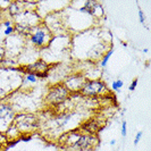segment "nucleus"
Returning a JSON list of instances; mask_svg holds the SVG:
<instances>
[{
  "mask_svg": "<svg viewBox=\"0 0 151 151\" xmlns=\"http://www.w3.org/2000/svg\"><path fill=\"white\" fill-rule=\"evenodd\" d=\"M27 37H29L31 45L38 49L48 48V45H50L53 38L51 31L49 30L43 23H40L39 25L32 27L30 32L27 33Z\"/></svg>",
  "mask_w": 151,
  "mask_h": 151,
  "instance_id": "obj_1",
  "label": "nucleus"
},
{
  "mask_svg": "<svg viewBox=\"0 0 151 151\" xmlns=\"http://www.w3.org/2000/svg\"><path fill=\"white\" fill-rule=\"evenodd\" d=\"M13 125L19 131V133H30L38 129L39 118L35 114L22 113L16 115Z\"/></svg>",
  "mask_w": 151,
  "mask_h": 151,
  "instance_id": "obj_2",
  "label": "nucleus"
},
{
  "mask_svg": "<svg viewBox=\"0 0 151 151\" xmlns=\"http://www.w3.org/2000/svg\"><path fill=\"white\" fill-rule=\"evenodd\" d=\"M69 94H70L69 91L65 88L64 84L57 83L49 88L45 100L50 106H59L67 100Z\"/></svg>",
  "mask_w": 151,
  "mask_h": 151,
  "instance_id": "obj_3",
  "label": "nucleus"
},
{
  "mask_svg": "<svg viewBox=\"0 0 151 151\" xmlns=\"http://www.w3.org/2000/svg\"><path fill=\"white\" fill-rule=\"evenodd\" d=\"M108 92L106 83L102 80H86V82L84 83L83 88L81 89L80 93L83 94L84 97H99V96H104Z\"/></svg>",
  "mask_w": 151,
  "mask_h": 151,
  "instance_id": "obj_4",
  "label": "nucleus"
},
{
  "mask_svg": "<svg viewBox=\"0 0 151 151\" xmlns=\"http://www.w3.org/2000/svg\"><path fill=\"white\" fill-rule=\"evenodd\" d=\"M15 109L7 102L0 101V132H6L15 118Z\"/></svg>",
  "mask_w": 151,
  "mask_h": 151,
  "instance_id": "obj_5",
  "label": "nucleus"
},
{
  "mask_svg": "<svg viewBox=\"0 0 151 151\" xmlns=\"http://www.w3.org/2000/svg\"><path fill=\"white\" fill-rule=\"evenodd\" d=\"M86 77L83 74L80 73H75V74H70L65 77L64 80V85L65 88L70 92H80L81 89L83 88L84 83L86 82Z\"/></svg>",
  "mask_w": 151,
  "mask_h": 151,
  "instance_id": "obj_6",
  "label": "nucleus"
},
{
  "mask_svg": "<svg viewBox=\"0 0 151 151\" xmlns=\"http://www.w3.org/2000/svg\"><path fill=\"white\" fill-rule=\"evenodd\" d=\"M51 68L50 64L47 63L45 59H38L34 63H31V64H27L24 69L26 70V73H34L38 77H48V72L49 69Z\"/></svg>",
  "mask_w": 151,
  "mask_h": 151,
  "instance_id": "obj_7",
  "label": "nucleus"
},
{
  "mask_svg": "<svg viewBox=\"0 0 151 151\" xmlns=\"http://www.w3.org/2000/svg\"><path fill=\"white\" fill-rule=\"evenodd\" d=\"M98 137L96 135H92V134H86V133H82L80 137L77 139L74 145H73V149H78V150H86L91 151L97 144H98Z\"/></svg>",
  "mask_w": 151,
  "mask_h": 151,
  "instance_id": "obj_8",
  "label": "nucleus"
},
{
  "mask_svg": "<svg viewBox=\"0 0 151 151\" xmlns=\"http://www.w3.org/2000/svg\"><path fill=\"white\" fill-rule=\"evenodd\" d=\"M83 7L86 12L88 15L91 17H96V18H102L105 16V10L104 7L101 6V4L99 1L94 0H86L83 2Z\"/></svg>",
  "mask_w": 151,
  "mask_h": 151,
  "instance_id": "obj_9",
  "label": "nucleus"
},
{
  "mask_svg": "<svg viewBox=\"0 0 151 151\" xmlns=\"http://www.w3.org/2000/svg\"><path fill=\"white\" fill-rule=\"evenodd\" d=\"M72 119H73V113H63L53 119V123L56 125V129H61L66 127Z\"/></svg>",
  "mask_w": 151,
  "mask_h": 151,
  "instance_id": "obj_10",
  "label": "nucleus"
},
{
  "mask_svg": "<svg viewBox=\"0 0 151 151\" xmlns=\"http://www.w3.org/2000/svg\"><path fill=\"white\" fill-rule=\"evenodd\" d=\"M100 129V124L98 123L97 119H89L84 123L82 125V131L86 132V134H92V135H96L99 132Z\"/></svg>",
  "mask_w": 151,
  "mask_h": 151,
  "instance_id": "obj_11",
  "label": "nucleus"
},
{
  "mask_svg": "<svg viewBox=\"0 0 151 151\" xmlns=\"http://www.w3.org/2000/svg\"><path fill=\"white\" fill-rule=\"evenodd\" d=\"M8 10H9L10 15L16 17L19 14H22L23 12H25L24 10V2H10Z\"/></svg>",
  "mask_w": 151,
  "mask_h": 151,
  "instance_id": "obj_12",
  "label": "nucleus"
},
{
  "mask_svg": "<svg viewBox=\"0 0 151 151\" xmlns=\"http://www.w3.org/2000/svg\"><path fill=\"white\" fill-rule=\"evenodd\" d=\"M114 52V48H110L109 50H107L106 53L101 57V61H100V66L101 67H106L107 65H108V61L110 59V57H111V55Z\"/></svg>",
  "mask_w": 151,
  "mask_h": 151,
  "instance_id": "obj_13",
  "label": "nucleus"
},
{
  "mask_svg": "<svg viewBox=\"0 0 151 151\" xmlns=\"http://www.w3.org/2000/svg\"><path fill=\"white\" fill-rule=\"evenodd\" d=\"M38 76L35 75L34 73H26L25 74V77L23 80V82L25 83H29V84H35L38 82Z\"/></svg>",
  "mask_w": 151,
  "mask_h": 151,
  "instance_id": "obj_14",
  "label": "nucleus"
},
{
  "mask_svg": "<svg viewBox=\"0 0 151 151\" xmlns=\"http://www.w3.org/2000/svg\"><path fill=\"white\" fill-rule=\"evenodd\" d=\"M123 86H124V82H123L122 80H116V81H114L113 84H111V89H113L115 92H119Z\"/></svg>",
  "mask_w": 151,
  "mask_h": 151,
  "instance_id": "obj_15",
  "label": "nucleus"
},
{
  "mask_svg": "<svg viewBox=\"0 0 151 151\" xmlns=\"http://www.w3.org/2000/svg\"><path fill=\"white\" fill-rule=\"evenodd\" d=\"M15 32V26H8V27H4V35L5 37H10L13 35Z\"/></svg>",
  "mask_w": 151,
  "mask_h": 151,
  "instance_id": "obj_16",
  "label": "nucleus"
},
{
  "mask_svg": "<svg viewBox=\"0 0 151 151\" xmlns=\"http://www.w3.org/2000/svg\"><path fill=\"white\" fill-rule=\"evenodd\" d=\"M121 134L123 137H125L127 134V123L124 121L122 123V129H121Z\"/></svg>",
  "mask_w": 151,
  "mask_h": 151,
  "instance_id": "obj_17",
  "label": "nucleus"
},
{
  "mask_svg": "<svg viewBox=\"0 0 151 151\" xmlns=\"http://www.w3.org/2000/svg\"><path fill=\"white\" fill-rule=\"evenodd\" d=\"M6 58V49L4 45H0V64L5 60Z\"/></svg>",
  "mask_w": 151,
  "mask_h": 151,
  "instance_id": "obj_18",
  "label": "nucleus"
},
{
  "mask_svg": "<svg viewBox=\"0 0 151 151\" xmlns=\"http://www.w3.org/2000/svg\"><path fill=\"white\" fill-rule=\"evenodd\" d=\"M142 135H143V132H142V131H139V132L136 133L135 139H134V144H135V145H137V144L140 143V141H141V139H142Z\"/></svg>",
  "mask_w": 151,
  "mask_h": 151,
  "instance_id": "obj_19",
  "label": "nucleus"
},
{
  "mask_svg": "<svg viewBox=\"0 0 151 151\" xmlns=\"http://www.w3.org/2000/svg\"><path fill=\"white\" fill-rule=\"evenodd\" d=\"M139 21L141 24H145V15L142 9H139Z\"/></svg>",
  "mask_w": 151,
  "mask_h": 151,
  "instance_id": "obj_20",
  "label": "nucleus"
},
{
  "mask_svg": "<svg viewBox=\"0 0 151 151\" xmlns=\"http://www.w3.org/2000/svg\"><path fill=\"white\" fill-rule=\"evenodd\" d=\"M136 85H137V77H135L133 81H132V83L129 84V91H131V92H133V91L135 90Z\"/></svg>",
  "mask_w": 151,
  "mask_h": 151,
  "instance_id": "obj_21",
  "label": "nucleus"
},
{
  "mask_svg": "<svg viewBox=\"0 0 151 151\" xmlns=\"http://www.w3.org/2000/svg\"><path fill=\"white\" fill-rule=\"evenodd\" d=\"M26 137H24V136L22 135V137H21V141H24V142H27V141H30L31 139H32V136L30 135H25Z\"/></svg>",
  "mask_w": 151,
  "mask_h": 151,
  "instance_id": "obj_22",
  "label": "nucleus"
},
{
  "mask_svg": "<svg viewBox=\"0 0 151 151\" xmlns=\"http://www.w3.org/2000/svg\"><path fill=\"white\" fill-rule=\"evenodd\" d=\"M12 25H13V24H12V21H9V19L4 22V27H8V26H12Z\"/></svg>",
  "mask_w": 151,
  "mask_h": 151,
  "instance_id": "obj_23",
  "label": "nucleus"
},
{
  "mask_svg": "<svg viewBox=\"0 0 151 151\" xmlns=\"http://www.w3.org/2000/svg\"><path fill=\"white\" fill-rule=\"evenodd\" d=\"M64 151H86V150H78V149H73V148H65Z\"/></svg>",
  "mask_w": 151,
  "mask_h": 151,
  "instance_id": "obj_24",
  "label": "nucleus"
},
{
  "mask_svg": "<svg viewBox=\"0 0 151 151\" xmlns=\"http://www.w3.org/2000/svg\"><path fill=\"white\" fill-rule=\"evenodd\" d=\"M116 144V140L113 139V140H110V145H115Z\"/></svg>",
  "mask_w": 151,
  "mask_h": 151,
  "instance_id": "obj_25",
  "label": "nucleus"
},
{
  "mask_svg": "<svg viewBox=\"0 0 151 151\" xmlns=\"http://www.w3.org/2000/svg\"><path fill=\"white\" fill-rule=\"evenodd\" d=\"M148 51H149V49H148V48H144V49H143V52L147 53V52H148Z\"/></svg>",
  "mask_w": 151,
  "mask_h": 151,
  "instance_id": "obj_26",
  "label": "nucleus"
}]
</instances>
